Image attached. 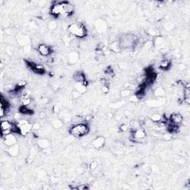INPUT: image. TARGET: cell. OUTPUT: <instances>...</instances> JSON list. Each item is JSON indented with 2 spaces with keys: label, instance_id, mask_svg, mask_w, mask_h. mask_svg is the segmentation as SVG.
Listing matches in <instances>:
<instances>
[{
  "label": "cell",
  "instance_id": "cell-15",
  "mask_svg": "<svg viewBox=\"0 0 190 190\" xmlns=\"http://www.w3.org/2000/svg\"><path fill=\"white\" fill-rule=\"evenodd\" d=\"M19 100L21 106H28L31 103V101H32L31 95H28V94H22V95H21Z\"/></svg>",
  "mask_w": 190,
  "mask_h": 190
},
{
  "label": "cell",
  "instance_id": "cell-7",
  "mask_svg": "<svg viewBox=\"0 0 190 190\" xmlns=\"http://www.w3.org/2000/svg\"><path fill=\"white\" fill-rule=\"evenodd\" d=\"M167 102V99L163 97V98H155V99H151V100H148L145 102V105L147 107L149 108H156V107H161V106H164Z\"/></svg>",
  "mask_w": 190,
  "mask_h": 190
},
{
  "label": "cell",
  "instance_id": "cell-33",
  "mask_svg": "<svg viewBox=\"0 0 190 190\" xmlns=\"http://www.w3.org/2000/svg\"><path fill=\"white\" fill-rule=\"evenodd\" d=\"M101 92L103 94H108L109 92V86L108 85V83H106V84H103L101 85Z\"/></svg>",
  "mask_w": 190,
  "mask_h": 190
},
{
  "label": "cell",
  "instance_id": "cell-26",
  "mask_svg": "<svg viewBox=\"0 0 190 190\" xmlns=\"http://www.w3.org/2000/svg\"><path fill=\"white\" fill-rule=\"evenodd\" d=\"M19 112L24 115H31L34 114V111L30 109L28 106H21L19 109Z\"/></svg>",
  "mask_w": 190,
  "mask_h": 190
},
{
  "label": "cell",
  "instance_id": "cell-41",
  "mask_svg": "<svg viewBox=\"0 0 190 190\" xmlns=\"http://www.w3.org/2000/svg\"><path fill=\"white\" fill-rule=\"evenodd\" d=\"M82 96V95L80 93H79L78 92H77V91L74 90L72 92V97L74 99H77L79 98V97H80Z\"/></svg>",
  "mask_w": 190,
  "mask_h": 190
},
{
  "label": "cell",
  "instance_id": "cell-13",
  "mask_svg": "<svg viewBox=\"0 0 190 190\" xmlns=\"http://www.w3.org/2000/svg\"><path fill=\"white\" fill-rule=\"evenodd\" d=\"M169 120L171 123L178 125L183 122V117L182 114H180V113H173L170 115Z\"/></svg>",
  "mask_w": 190,
  "mask_h": 190
},
{
  "label": "cell",
  "instance_id": "cell-8",
  "mask_svg": "<svg viewBox=\"0 0 190 190\" xmlns=\"http://www.w3.org/2000/svg\"><path fill=\"white\" fill-rule=\"evenodd\" d=\"M131 137H132L131 140L134 142L140 141V140H142L146 138V132L145 131V129H143V128H139L137 129L134 130V131H131Z\"/></svg>",
  "mask_w": 190,
  "mask_h": 190
},
{
  "label": "cell",
  "instance_id": "cell-45",
  "mask_svg": "<svg viewBox=\"0 0 190 190\" xmlns=\"http://www.w3.org/2000/svg\"><path fill=\"white\" fill-rule=\"evenodd\" d=\"M59 111H60V109H59V108L57 106H54V108H53V112H54V113L58 114V113H59Z\"/></svg>",
  "mask_w": 190,
  "mask_h": 190
},
{
  "label": "cell",
  "instance_id": "cell-32",
  "mask_svg": "<svg viewBox=\"0 0 190 190\" xmlns=\"http://www.w3.org/2000/svg\"><path fill=\"white\" fill-rule=\"evenodd\" d=\"M106 74L107 75V77H113L114 75V70L112 69V67H108L107 69L105 71Z\"/></svg>",
  "mask_w": 190,
  "mask_h": 190
},
{
  "label": "cell",
  "instance_id": "cell-47",
  "mask_svg": "<svg viewBox=\"0 0 190 190\" xmlns=\"http://www.w3.org/2000/svg\"><path fill=\"white\" fill-rule=\"evenodd\" d=\"M124 114H125V115L126 117H129L130 115H131V112L128 110H125V112H124Z\"/></svg>",
  "mask_w": 190,
  "mask_h": 190
},
{
  "label": "cell",
  "instance_id": "cell-36",
  "mask_svg": "<svg viewBox=\"0 0 190 190\" xmlns=\"http://www.w3.org/2000/svg\"><path fill=\"white\" fill-rule=\"evenodd\" d=\"M89 189V186H87V184H80L74 187L73 189H78V190H85Z\"/></svg>",
  "mask_w": 190,
  "mask_h": 190
},
{
  "label": "cell",
  "instance_id": "cell-31",
  "mask_svg": "<svg viewBox=\"0 0 190 190\" xmlns=\"http://www.w3.org/2000/svg\"><path fill=\"white\" fill-rule=\"evenodd\" d=\"M111 48H112V50L114 52H119L122 50V49L120 48V46L118 41L114 42V43L111 45Z\"/></svg>",
  "mask_w": 190,
  "mask_h": 190
},
{
  "label": "cell",
  "instance_id": "cell-14",
  "mask_svg": "<svg viewBox=\"0 0 190 190\" xmlns=\"http://www.w3.org/2000/svg\"><path fill=\"white\" fill-rule=\"evenodd\" d=\"M73 77H74V80H75V83H82L88 86L89 83H88V80H86V76H85L84 73L83 71H77V72H75Z\"/></svg>",
  "mask_w": 190,
  "mask_h": 190
},
{
  "label": "cell",
  "instance_id": "cell-1",
  "mask_svg": "<svg viewBox=\"0 0 190 190\" xmlns=\"http://www.w3.org/2000/svg\"><path fill=\"white\" fill-rule=\"evenodd\" d=\"M68 31L71 35L78 39H83L88 36V29L81 22H74L68 27Z\"/></svg>",
  "mask_w": 190,
  "mask_h": 190
},
{
  "label": "cell",
  "instance_id": "cell-42",
  "mask_svg": "<svg viewBox=\"0 0 190 190\" xmlns=\"http://www.w3.org/2000/svg\"><path fill=\"white\" fill-rule=\"evenodd\" d=\"M48 28L51 30H54L56 28V23L55 22H51L48 25Z\"/></svg>",
  "mask_w": 190,
  "mask_h": 190
},
{
  "label": "cell",
  "instance_id": "cell-20",
  "mask_svg": "<svg viewBox=\"0 0 190 190\" xmlns=\"http://www.w3.org/2000/svg\"><path fill=\"white\" fill-rule=\"evenodd\" d=\"M67 60L70 64H75L79 60V54L77 51H72L67 56Z\"/></svg>",
  "mask_w": 190,
  "mask_h": 190
},
{
  "label": "cell",
  "instance_id": "cell-25",
  "mask_svg": "<svg viewBox=\"0 0 190 190\" xmlns=\"http://www.w3.org/2000/svg\"><path fill=\"white\" fill-rule=\"evenodd\" d=\"M128 126H129V131H133L134 130L137 129L139 128H141V123H140L139 120H133L128 124Z\"/></svg>",
  "mask_w": 190,
  "mask_h": 190
},
{
  "label": "cell",
  "instance_id": "cell-2",
  "mask_svg": "<svg viewBox=\"0 0 190 190\" xmlns=\"http://www.w3.org/2000/svg\"><path fill=\"white\" fill-rule=\"evenodd\" d=\"M118 43L122 50L134 48L137 44V37L132 34H124L120 37Z\"/></svg>",
  "mask_w": 190,
  "mask_h": 190
},
{
  "label": "cell",
  "instance_id": "cell-35",
  "mask_svg": "<svg viewBox=\"0 0 190 190\" xmlns=\"http://www.w3.org/2000/svg\"><path fill=\"white\" fill-rule=\"evenodd\" d=\"M163 139L165 141H170V140H172V134L169 132L165 133V134H163Z\"/></svg>",
  "mask_w": 190,
  "mask_h": 190
},
{
  "label": "cell",
  "instance_id": "cell-12",
  "mask_svg": "<svg viewBox=\"0 0 190 190\" xmlns=\"http://www.w3.org/2000/svg\"><path fill=\"white\" fill-rule=\"evenodd\" d=\"M92 146L95 149H102L106 144V138L103 136H97L92 141Z\"/></svg>",
  "mask_w": 190,
  "mask_h": 190
},
{
  "label": "cell",
  "instance_id": "cell-6",
  "mask_svg": "<svg viewBox=\"0 0 190 190\" xmlns=\"http://www.w3.org/2000/svg\"><path fill=\"white\" fill-rule=\"evenodd\" d=\"M25 62H26L28 66L30 68V69H31V71H34V73H36V74L43 75V74L46 73L45 68L44 65H42V64L37 63V62H32V61H25Z\"/></svg>",
  "mask_w": 190,
  "mask_h": 190
},
{
  "label": "cell",
  "instance_id": "cell-11",
  "mask_svg": "<svg viewBox=\"0 0 190 190\" xmlns=\"http://www.w3.org/2000/svg\"><path fill=\"white\" fill-rule=\"evenodd\" d=\"M2 139L4 145L7 147L17 144V138L13 133H10V134L4 136V137H2Z\"/></svg>",
  "mask_w": 190,
  "mask_h": 190
},
{
  "label": "cell",
  "instance_id": "cell-5",
  "mask_svg": "<svg viewBox=\"0 0 190 190\" xmlns=\"http://www.w3.org/2000/svg\"><path fill=\"white\" fill-rule=\"evenodd\" d=\"M18 125L20 130V135L25 136L31 132L33 129V124L25 119H22L18 122Z\"/></svg>",
  "mask_w": 190,
  "mask_h": 190
},
{
  "label": "cell",
  "instance_id": "cell-30",
  "mask_svg": "<svg viewBox=\"0 0 190 190\" xmlns=\"http://www.w3.org/2000/svg\"><path fill=\"white\" fill-rule=\"evenodd\" d=\"M52 126L56 129H59V128L63 126V123L60 119L57 118V119H55L52 121Z\"/></svg>",
  "mask_w": 190,
  "mask_h": 190
},
{
  "label": "cell",
  "instance_id": "cell-17",
  "mask_svg": "<svg viewBox=\"0 0 190 190\" xmlns=\"http://www.w3.org/2000/svg\"><path fill=\"white\" fill-rule=\"evenodd\" d=\"M19 146L18 144L13 145V146H9L8 149L6 150L7 153L11 157H17L19 155Z\"/></svg>",
  "mask_w": 190,
  "mask_h": 190
},
{
  "label": "cell",
  "instance_id": "cell-29",
  "mask_svg": "<svg viewBox=\"0 0 190 190\" xmlns=\"http://www.w3.org/2000/svg\"><path fill=\"white\" fill-rule=\"evenodd\" d=\"M120 95L122 98H125V97H129L130 96L132 95V90L128 89H123L120 90Z\"/></svg>",
  "mask_w": 190,
  "mask_h": 190
},
{
  "label": "cell",
  "instance_id": "cell-19",
  "mask_svg": "<svg viewBox=\"0 0 190 190\" xmlns=\"http://www.w3.org/2000/svg\"><path fill=\"white\" fill-rule=\"evenodd\" d=\"M50 140L46 138H41L37 141V146L41 149H47L50 147Z\"/></svg>",
  "mask_w": 190,
  "mask_h": 190
},
{
  "label": "cell",
  "instance_id": "cell-40",
  "mask_svg": "<svg viewBox=\"0 0 190 190\" xmlns=\"http://www.w3.org/2000/svg\"><path fill=\"white\" fill-rule=\"evenodd\" d=\"M120 129L122 131H128V130H129V126H128V125H127V124H122V125L120 126Z\"/></svg>",
  "mask_w": 190,
  "mask_h": 190
},
{
  "label": "cell",
  "instance_id": "cell-16",
  "mask_svg": "<svg viewBox=\"0 0 190 190\" xmlns=\"http://www.w3.org/2000/svg\"><path fill=\"white\" fill-rule=\"evenodd\" d=\"M150 120L152 121L154 123L161 122V121L167 123V118L166 117L165 115H163L160 113H154L152 114V116H151Z\"/></svg>",
  "mask_w": 190,
  "mask_h": 190
},
{
  "label": "cell",
  "instance_id": "cell-23",
  "mask_svg": "<svg viewBox=\"0 0 190 190\" xmlns=\"http://www.w3.org/2000/svg\"><path fill=\"white\" fill-rule=\"evenodd\" d=\"M159 67L161 70H164V71L169 70L171 67V60L167 58H164L160 62Z\"/></svg>",
  "mask_w": 190,
  "mask_h": 190
},
{
  "label": "cell",
  "instance_id": "cell-9",
  "mask_svg": "<svg viewBox=\"0 0 190 190\" xmlns=\"http://www.w3.org/2000/svg\"><path fill=\"white\" fill-rule=\"evenodd\" d=\"M50 13L52 16L58 18L62 14V5L60 1H57L52 4L50 7Z\"/></svg>",
  "mask_w": 190,
  "mask_h": 190
},
{
  "label": "cell",
  "instance_id": "cell-43",
  "mask_svg": "<svg viewBox=\"0 0 190 190\" xmlns=\"http://www.w3.org/2000/svg\"><path fill=\"white\" fill-rule=\"evenodd\" d=\"M40 127H41V125H40V124L38 123H35L34 124H33V130L37 131V130L40 129Z\"/></svg>",
  "mask_w": 190,
  "mask_h": 190
},
{
  "label": "cell",
  "instance_id": "cell-28",
  "mask_svg": "<svg viewBox=\"0 0 190 190\" xmlns=\"http://www.w3.org/2000/svg\"><path fill=\"white\" fill-rule=\"evenodd\" d=\"M164 43V39L162 36L159 35L158 37H155V41H154V45L156 48H160L163 45Z\"/></svg>",
  "mask_w": 190,
  "mask_h": 190
},
{
  "label": "cell",
  "instance_id": "cell-3",
  "mask_svg": "<svg viewBox=\"0 0 190 190\" xmlns=\"http://www.w3.org/2000/svg\"><path fill=\"white\" fill-rule=\"evenodd\" d=\"M90 131L89 125L86 123L74 124L69 128V134L74 137H82L87 135Z\"/></svg>",
  "mask_w": 190,
  "mask_h": 190
},
{
  "label": "cell",
  "instance_id": "cell-27",
  "mask_svg": "<svg viewBox=\"0 0 190 190\" xmlns=\"http://www.w3.org/2000/svg\"><path fill=\"white\" fill-rule=\"evenodd\" d=\"M125 105V101L123 100H118V101L114 102V103H112L110 105V107L113 109H119L120 108L123 107Z\"/></svg>",
  "mask_w": 190,
  "mask_h": 190
},
{
  "label": "cell",
  "instance_id": "cell-18",
  "mask_svg": "<svg viewBox=\"0 0 190 190\" xmlns=\"http://www.w3.org/2000/svg\"><path fill=\"white\" fill-rule=\"evenodd\" d=\"M95 26L97 31L100 33L106 32V30H107V24L103 20H101V19H99V20L96 22Z\"/></svg>",
  "mask_w": 190,
  "mask_h": 190
},
{
  "label": "cell",
  "instance_id": "cell-37",
  "mask_svg": "<svg viewBox=\"0 0 190 190\" xmlns=\"http://www.w3.org/2000/svg\"><path fill=\"white\" fill-rule=\"evenodd\" d=\"M97 167H98V164H97V161H94L91 162L90 164H89V169L91 170H95L97 168Z\"/></svg>",
  "mask_w": 190,
  "mask_h": 190
},
{
  "label": "cell",
  "instance_id": "cell-21",
  "mask_svg": "<svg viewBox=\"0 0 190 190\" xmlns=\"http://www.w3.org/2000/svg\"><path fill=\"white\" fill-rule=\"evenodd\" d=\"M17 42L21 46H25L28 45L31 42V39L27 35H19L17 37Z\"/></svg>",
  "mask_w": 190,
  "mask_h": 190
},
{
  "label": "cell",
  "instance_id": "cell-24",
  "mask_svg": "<svg viewBox=\"0 0 190 190\" xmlns=\"http://www.w3.org/2000/svg\"><path fill=\"white\" fill-rule=\"evenodd\" d=\"M153 95L154 97H155L156 98H163V97H165L166 95L165 89L162 87L157 88V89H155V90H154Z\"/></svg>",
  "mask_w": 190,
  "mask_h": 190
},
{
  "label": "cell",
  "instance_id": "cell-48",
  "mask_svg": "<svg viewBox=\"0 0 190 190\" xmlns=\"http://www.w3.org/2000/svg\"><path fill=\"white\" fill-rule=\"evenodd\" d=\"M42 102H43V103H47L48 102V99L45 98V97H43V98H42Z\"/></svg>",
  "mask_w": 190,
  "mask_h": 190
},
{
  "label": "cell",
  "instance_id": "cell-39",
  "mask_svg": "<svg viewBox=\"0 0 190 190\" xmlns=\"http://www.w3.org/2000/svg\"><path fill=\"white\" fill-rule=\"evenodd\" d=\"M34 150H31V152L30 153V155L28 156V158H27V163L28 164H31V163L33 162V160H34Z\"/></svg>",
  "mask_w": 190,
  "mask_h": 190
},
{
  "label": "cell",
  "instance_id": "cell-44",
  "mask_svg": "<svg viewBox=\"0 0 190 190\" xmlns=\"http://www.w3.org/2000/svg\"><path fill=\"white\" fill-rule=\"evenodd\" d=\"M103 48H104V44H103V43H99L98 45L97 46V51H101L103 50Z\"/></svg>",
  "mask_w": 190,
  "mask_h": 190
},
{
  "label": "cell",
  "instance_id": "cell-10",
  "mask_svg": "<svg viewBox=\"0 0 190 190\" xmlns=\"http://www.w3.org/2000/svg\"><path fill=\"white\" fill-rule=\"evenodd\" d=\"M37 51L39 52V54L42 55L43 56H48L52 54L53 52V49L51 47L50 45L47 44H45V43H41V44L37 46Z\"/></svg>",
  "mask_w": 190,
  "mask_h": 190
},
{
  "label": "cell",
  "instance_id": "cell-46",
  "mask_svg": "<svg viewBox=\"0 0 190 190\" xmlns=\"http://www.w3.org/2000/svg\"><path fill=\"white\" fill-rule=\"evenodd\" d=\"M83 172H84V168L83 167H79V168H77V172L79 175H82L83 173Z\"/></svg>",
  "mask_w": 190,
  "mask_h": 190
},
{
  "label": "cell",
  "instance_id": "cell-38",
  "mask_svg": "<svg viewBox=\"0 0 190 190\" xmlns=\"http://www.w3.org/2000/svg\"><path fill=\"white\" fill-rule=\"evenodd\" d=\"M149 34L151 36H153V37H158V36H159L158 35V30L155 29V28H151L149 31Z\"/></svg>",
  "mask_w": 190,
  "mask_h": 190
},
{
  "label": "cell",
  "instance_id": "cell-4",
  "mask_svg": "<svg viewBox=\"0 0 190 190\" xmlns=\"http://www.w3.org/2000/svg\"><path fill=\"white\" fill-rule=\"evenodd\" d=\"M62 5V14L60 17L68 18L72 16L75 11V7L68 1H61Z\"/></svg>",
  "mask_w": 190,
  "mask_h": 190
},
{
  "label": "cell",
  "instance_id": "cell-34",
  "mask_svg": "<svg viewBox=\"0 0 190 190\" xmlns=\"http://www.w3.org/2000/svg\"><path fill=\"white\" fill-rule=\"evenodd\" d=\"M128 100H129L131 103H136L140 100V98H139V97L136 95H131L129 97H128Z\"/></svg>",
  "mask_w": 190,
  "mask_h": 190
},
{
  "label": "cell",
  "instance_id": "cell-22",
  "mask_svg": "<svg viewBox=\"0 0 190 190\" xmlns=\"http://www.w3.org/2000/svg\"><path fill=\"white\" fill-rule=\"evenodd\" d=\"M74 89L75 91H77V92H78L79 93L81 94V95L86 93V92L88 90L87 86L82 83H75V84L74 86Z\"/></svg>",
  "mask_w": 190,
  "mask_h": 190
}]
</instances>
